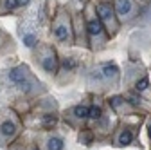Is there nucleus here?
Returning a JSON list of instances; mask_svg holds the SVG:
<instances>
[{"label": "nucleus", "instance_id": "obj_1", "mask_svg": "<svg viewBox=\"0 0 151 150\" xmlns=\"http://www.w3.org/2000/svg\"><path fill=\"white\" fill-rule=\"evenodd\" d=\"M9 80L14 82V83H18V85H22L24 80H25V69L24 67H14V69H11L9 71Z\"/></svg>", "mask_w": 151, "mask_h": 150}, {"label": "nucleus", "instance_id": "obj_2", "mask_svg": "<svg viewBox=\"0 0 151 150\" xmlns=\"http://www.w3.org/2000/svg\"><path fill=\"white\" fill-rule=\"evenodd\" d=\"M115 11H117V15H121V16L129 15V11H131V2H129V0H117Z\"/></svg>", "mask_w": 151, "mask_h": 150}, {"label": "nucleus", "instance_id": "obj_3", "mask_svg": "<svg viewBox=\"0 0 151 150\" xmlns=\"http://www.w3.org/2000/svg\"><path fill=\"white\" fill-rule=\"evenodd\" d=\"M0 132H2V136H6V138H11L16 132V127H14L13 121H4L2 125H0Z\"/></svg>", "mask_w": 151, "mask_h": 150}, {"label": "nucleus", "instance_id": "obj_4", "mask_svg": "<svg viewBox=\"0 0 151 150\" xmlns=\"http://www.w3.org/2000/svg\"><path fill=\"white\" fill-rule=\"evenodd\" d=\"M97 13L101 16V20H110L111 18V7L108 4H99L97 6Z\"/></svg>", "mask_w": 151, "mask_h": 150}, {"label": "nucleus", "instance_id": "obj_5", "mask_svg": "<svg viewBox=\"0 0 151 150\" xmlns=\"http://www.w3.org/2000/svg\"><path fill=\"white\" fill-rule=\"evenodd\" d=\"M43 69H45L47 72H56V69H58V63H56L54 54H52V56H47V58L43 60Z\"/></svg>", "mask_w": 151, "mask_h": 150}, {"label": "nucleus", "instance_id": "obj_6", "mask_svg": "<svg viewBox=\"0 0 151 150\" xmlns=\"http://www.w3.org/2000/svg\"><path fill=\"white\" fill-rule=\"evenodd\" d=\"M101 31H103L101 20H90L88 22V33L90 34H101Z\"/></svg>", "mask_w": 151, "mask_h": 150}, {"label": "nucleus", "instance_id": "obj_7", "mask_svg": "<svg viewBox=\"0 0 151 150\" xmlns=\"http://www.w3.org/2000/svg\"><path fill=\"white\" fill-rule=\"evenodd\" d=\"M47 148L49 150H63V141L60 138H50L47 141Z\"/></svg>", "mask_w": 151, "mask_h": 150}, {"label": "nucleus", "instance_id": "obj_8", "mask_svg": "<svg viewBox=\"0 0 151 150\" xmlns=\"http://www.w3.org/2000/svg\"><path fill=\"white\" fill-rule=\"evenodd\" d=\"M54 34H56V38H58V40H67L68 38V27L58 25V27L54 29Z\"/></svg>", "mask_w": 151, "mask_h": 150}, {"label": "nucleus", "instance_id": "obj_9", "mask_svg": "<svg viewBox=\"0 0 151 150\" xmlns=\"http://www.w3.org/2000/svg\"><path fill=\"white\" fill-rule=\"evenodd\" d=\"M131 141H133V136H131L129 130H124V132L119 136V145H121V146H128Z\"/></svg>", "mask_w": 151, "mask_h": 150}, {"label": "nucleus", "instance_id": "obj_10", "mask_svg": "<svg viewBox=\"0 0 151 150\" xmlns=\"http://www.w3.org/2000/svg\"><path fill=\"white\" fill-rule=\"evenodd\" d=\"M117 72H119V69H117L115 65H110V63L103 65V76H106V78H110V76H115Z\"/></svg>", "mask_w": 151, "mask_h": 150}, {"label": "nucleus", "instance_id": "obj_11", "mask_svg": "<svg viewBox=\"0 0 151 150\" xmlns=\"http://www.w3.org/2000/svg\"><path fill=\"white\" fill-rule=\"evenodd\" d=\"M74 114L78 118H88V107H83V105L74 107Z\"/></svg>", "mask_w": 151, "mask_h": 150}, {"label": "nucleus", "instance_id": "obj_12", "mask_svg": "<svg viewBox=\"0 0 151 150\" xmlns=\"http://www.w3.org/2000/svg\"><path fill=\"white\" fill-rule=\"evenodd\" d=\"M88 118L99 119V118H101V107H96V105H93L92 108H88Z\"/></svg>", "mask_w": 151, "mask_h": 150}, {"label": "nucleus", "instance_id": "obj_13", "mask_svg": "<svg viewBox=\"0 0 151 150\" xmlns=\"http://www.w3.org/2000/svg\"><path fill=\"white\" fill-rule=\"evenodd\" d=\"M24 44H25V47H32L36 44V36L34 34H25L24 36Z\"/></svg>", "mask_w": 151, "mask_h": 150}, {"label": "nucleus", "instance_id": "obj_14", "mask_svg": "<svg viewBox=\"0 0 151 150\" xmlns=\"http://www.w3.org/2000/svg\"><path fill=\"white\" fill-rule=\"evenodd\" d=\"M147 85H149V80H147V78H142V80H139V82H137L135 89H137V90H146V89H147Z\"/></svg>", "mask_w": 151, "mask_h": 150}, {"label": "nucleus", "instance_id": "obj_15", "mask_svg": "<svg viewBox=\"0 0 151 150\" xmlns=\"http://www.w3.org/2000/svg\"><path fill=\"white\" fill-rule=\"evenodd\" d=\"M43 125H45V127H54V125H56V118H52V116H47V118L43 119Z\"/></svg>", "mask_w": 151, "mask_h": 150}, {"label": "nucleus", "instance_id": "obj_16", "mask_svg": "<svg viewBox=\"0 0 151 150\" xmlns=\"http://www.w3.org/2000/svg\"><path fill=\"white\" fill-rule=\"evenodd\" d=\"M18 6V0H6V7L7 9H14Z\"/></svg>", "mask_w": 151, "mask_h": 150}, {"label": "nucleus", "instance_id": "obj_17", "mask_svg": "<svg viewBox=\"0 0 151 150\" xmlns=\"http://www.w3.org/2000/svg\"><path fill=\"white\" fill-rule=\"evenodd\" d=\"M63 65H65V69H72V67H76V62H72V60H65Z\"/></svg>", "mask_w": 151, "mask_h": 150}, {"label": "nucleus", "instance_id": "obj_18", "mask_svg": "<svg viewBox=\"0 0 151 150\" xmlns=\"http://www.w3.org/2000/svg\"><path fill=\"white\" fill-rule=\"evenodd\" d=\"M122 101V98H119V96H115V98H111V107H119V103Z\"/></svg>", "mask_w": 151, "mask_h": 150}, {"label": "nucleus", "instance_id": "obj_19", "mask_svg": "<svg viewBox=\"0 0 151 150\" xmlns=\"http://www.w3.org/2000/svg\"><path fill=\"white\" fill-rule=\"evenodd\" d=\"M139 101H140V98H137V96H129V103L139 105Z\"/></svg>", "mask_w": 151, "mask_h": 150}, {"label": "nucleus", "instance_id": "obj_20", "mask_svg": "<svg viewBox=\"0 0 151 150\" xmlns=\"http://www.w3.org/2000/svg\"><path fill=\"white\" fill-rule=\"evenodd\" d=\"M29 2V0H18V6H25Z\"/></svg>", "mask_w": 151, "mask_h": 150}, {"label": "nucleus", "instance_id": "obj_21", "mask_svg": "<svg viewBox=\"0 0 151 150\" xmlns=\"http://www.w3.org/2000/svg\"><path fill=\"white\" fill-rule=\"evenodd\" d=\"M147 134H149V138H151V125H149V128H147Z\"/></svg>", "mask_w": 151, "mask_h": 150}]
</instances>
